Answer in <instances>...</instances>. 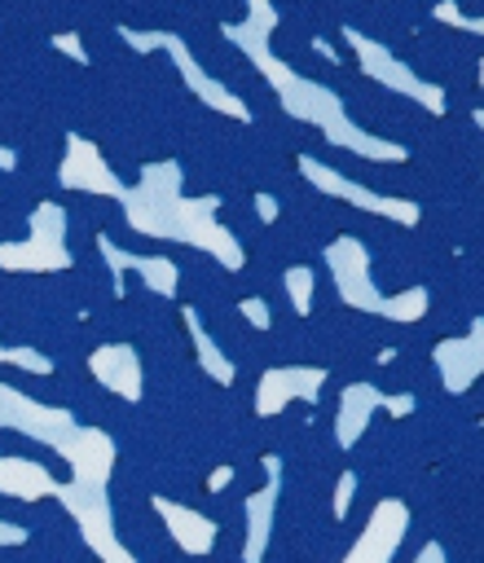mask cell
<instances>
[{"mask_svg": "<svg viewBox=\"0 0 484 563\" xmlns=\"http://www.w3.org/2000/svg\"><path fill=\"white\" fill-rule=\"evenodd\" d=\"M343 40H348V48L356 53V62H361V70L374 79V84H383V88H396L400 97H409V101H418L427 114H444L449 110V92L440 88V84H431V79H422L405 57H396L387 44H378V40H370V35H361L356 26H343Z\"/></svg>", "mask_w": 484, "mask_h": 563, "instance_id": "1", "label": "cell"}, {"mask_svg": "<svg viewBox=\"0 0 484 563\" xmlns=\"http://www.w3.org/2000/svg\"><path fill=\"white\" fill-rule=\"evenodd\" d=\"M299 167H304V176H308L317 189H326V194H339V198H348V202H356L361 211H374V216H383V220H396L400 229H414V224L422 220V207H418L414 198L374 194V189H365V185H352L348 176H339V172L321 167L317 158H299Z\"/></svg>", "mask_w": 484, "mask_h": 563, "instance_id": "2", "label": "cell"}, {"mask_svg": "<svg viewBox=\"0 0 484 563\" xmlns=\"http://www.w3.org/2000/svg\"><path fill=\"white\" fill-rule=\"evenodd\" d=\"M326 264H330V273H334V282H339V295H343V303H352V308H365V312H378L383 308V295L374 290V282H370V251L356 242V238H334L330 246H326Z\"/></svg>", "mask_w": 484, "mask_h": 563, "instance_id": "3", "label": "cell"}, {"mask_svg": "<svg viewBox=\"0 0 484 563\" xmlns=\"http://www.w3.org/2000/svg\"><path fill=\"white\" fill-rule=\"evenodd\" d=\"M427 303H431V295H427V286H405V290H396L392 299H383V317L387 321H418L422 312H427Z\"/></svg>", "mask_w": 484, "mask_h": 563, "instance_id": "4", "label": "cell"}, {"mask_svg": "<svg viewBox=\"0 0 484 563\" xmlns=\"http://www.w3.org/2000/svg\"><path fill=\"white\" fill-rule=\"evenodd\" d=\"M431 18H436V22H444V26H453V31H466V35H480V40H484V18L462 13V9H458V0H440V4L431 9Z\"/></svg>", "mask_w": 484, "mask_h": 563, "instance_id": "5", "label": "cell"}, {"mask_svg": "<svg viewBox=\"0 0 484 563\" xmlns=\"http://www.w3.org/2000/svg\"><path fill=\"white\" fill-rule=\"evenodd\" d=\"M286 290L295 295V308L308 312V303H312V268H304V264L290 268V273H286Z\"/></svg>", "mask_w": 484, "mask_h": 563, "instance_id": "6", "label": "cell"}, {"mask_svg": "<svg viewBox=\"0 0 484 563\" xmlns=\"http://www.w3.org/2000/svg\"><path fill=\"white\" fill-rule=\"evenodd\" d=\"M242 312H246V317H251L255 325H268V312H264V303H255V299H246V303H242Z\"/></svg>", "mask_w": 484, "mask_h": 563, "instance_id": "7", "label": "cell"}, {"mask_svg": "<svg viewBox=\"0 0 484 563\" xmlns=\"http://www.w3.org/2000/svg\"><path fill=\"white\" fill-rule=\"evenodd\" d=\"M255 207H260V220H277V202H273L268 194H260V198H255Z\"/></svg>", "mask_w": 484, "mask_h": 563, "instance_id": "8", "label": "cell"}, {"mask_svg": "<svg viewBox=\"0 0 484 563\" xmlns=\"http://www.w3.org/2000/svg\"><path fill=\"white\" fill-rule=\"evenodd\" d=\"M471 123L484 132V106H471Z\"/></svg>", "mask_w": 484, "mask_h": 563, "instance_id": "9", "label": "cell"}, {"mask_svg": "<svg viewBox=\"0 0 484 563\" xmlns=\"http://www.w3.org/2000/svg\"><path fill=\"white\" fill-rule=\"evenodd\" d=\"M480 84H484V57H480Z\"/></svg>", "mask_w": 484, "mask_h": 563, "instance_id": "10", "label": "cell"}]
</instances>
